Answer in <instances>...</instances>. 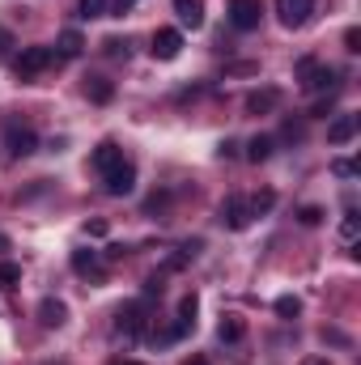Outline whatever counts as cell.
Wrapping results in <instances>:
<instances>
[{
	"label": "cell",
	"instance_id": "obj_9",
	"mask_svg": "<svg viewBox=\"0 0 361 365\" xmlns=\"http://www.w3.org/2000/svg\"><path fill=\"white\" fill-rule=\"evenodd\" d=\"M153 60H179V51H183V34L179 30H158L153 34Z\"/></svg>",
	"mask_w": 361,
	"mask_h": 365
},
{
	"label": "cell",
	"instance_id": "obj_10",
	"mask_svg": "<svg viewBox=\"0 0 361 365\" xmlns=\"http://www.w3.org/2000/svg\"><path fill=\"white\" fill-rule=\"evenodd\" d=\"M39 323H43V327H64V323H68V306H64L60 297H43V302H39Z\"/></svg>",
	"mask_w": 361,
	"mask_h": 365
},
{
	"label": "cell",
	"instance_id": "obj_5",
	"mask_svg": "<svg viewBox=\"0 0 361 365\" xmlns=\"http://www.w3.org/2000/svg\"><path fill=\"white\" fill-rule=\"evenodd\" d=\"M315 13V0H276V17L285 30H302Z\"/></svg>",
	"mask_w": 361,
	"mask_h": 365
},
{
	"label": "cell",
	"instance_id": "obj_3",
	"mask_svg": "<svg viewBox=\"0 0 361 365\" xmlns=\"http://www.w3.org/2000/svg\"><path fill=\"white\" fill-rule=\"evenodd\" d=\"M217 217H221L225 230H247V225H251V204H247V195H225L221 208H217Z\"/></svg>",
	"mask_w": 361,
	"mask_h": 365
},
{
	"label": "cell",
	"instance_id": "obj_17",
	"mask_svg": "<svg viewBox=\"0 0 361 365\" xmlns=\"http://www.w3.org/2000/svg\"><path fill=\"white\" fill-rule=\"evenodd\" d=\"M81 47H86V38H81L77 30H64V34H60V43H56V51H60L64 60H73V56H81Z\"/></svg>",
	"mask_w": 361,
	"mask_h": 365
},
{
	"label": "cell",
	"instance_id": "obj_31",
	"mask_svg": "<svg viewBox=\"0 0 361 365\" xmlns=\"http://www.w3.org/2000/svg\"><path fill=\"white\" fill-rule=\"evenodd\" d=\"M128 4H136V0H115V13H123Z\"/></svg>",
	"mask_w": 361,
	"mask_h": 365
},
{
	"label": "cell",
	"instance_id": "obj_16",
	"mask_svg": "<svg viewBox=\"0 0 361 365\" xmlns=\"http://www.w3.org/2000/svg\"><path fill=\"white\" fill-rule=\"evenodd\" d=\"M276 102H280V93H276V90H260V93H251V98H247V110H251V115H268Z\"/></svg>",
	"mask_w": 361,
	"mask_h": 365
},
{
	"label": "cell",
	"instance_id": "obj_8",
	"mask_svg": "<svg viewBox=\"0 0 361 365\" xmlns=\"http://www.w3.org/2000/svg\"><path fill=\"white\" fill-rule=\"evenodd\" d=\"M115 327H119L123 336H141V331H145V306H141V302H128V306H119V314H115Z\"/></svg>",
	"mask_w": 361,
	"mask_h": 365
},
{
	"label": "cell",
	"instance_id": "obj_32",
	"mask_svg": "<svg viewBox=\"0 0 361 365\" xmlns=\"http://www.w3.org/2000/svg\"><path fill=\"white\" fill-rule=\"evenodd\" d=\"M187 365H208V361H204V357H191V361H187Z\"/></svg>",
	"mask_w": 361,
	"mask_h": 365
},
{
	"label": "cell",
	"instance_id": "obj_2",
	"mask_svg": "<svg viewBox=\"0 0 361 365\" xmlns=\"http://www.w3.org/2000/svg\"><path fill=\"white\" fill-rule=\"evenodd\" d=\"M34 149H39L34 128H26V123H9V128H4V153H9V158H30Z\"/></svg>",
	"mask_w": 361,
	"mask_h": 365
},
{
	"label": "cell",
	"instance_id": "obj_18",
	"mask_svg": "<svg viewBox=\"0 0 361 365\" xmlns=\"http://www.w3.org/2000/svg\"><path fill=\"white\" fill-rule=\"evenodd\" d=\"M268 158H272V136H255V140L247 145V162L260 166V162H268Z\"/></svg>",
	"mask_w": 361,
	"mask_h": 365
},
{
	"label": "cell",
	"instance_id": "obj_11",
	"mask_svg": "<svg viewBox=\"0 0 361 365\" xmlns=\"http://www.w3.org/2000/svg\"><path fill=\"white\" fill-rule=\"evenodd\" d=\"M353 136H357V115H340V119L327 123V140L332 145H349Z\"/></svg>",
	"mask_w": 361,
	"mask_h": 365
},
{
	"label": "cell",
	"instance_id": "obj_20",
	"mask_svg": "<svg viewBox=\"0 0 361 365\" xmlns=\"http://www.w3.org/2000/svg\"><path fill=\"white\" fill-rule=\"evenodd\" d=\"M247 204H251V217H264V212H272V204H276V195H272V191H260V195H251Z\"/></svg>",
	"mask_w": 361,
	"mask_h": 365
},
{
	"label": "cell",
	"instance_id": "obj_22",
	"mask_svg": "<svg viewBox=\"0 0 361 365\" xmlns=\"http://www.w3.org/2000/svg\"><path fill=\"white\" fill-rule=\"evenodd\" d=\"M276 314L280 319H298L302 314V302L298 297H276Z\"/></svg>",
	"mask_w": 361,
	"mask_h": 365
},
{
	"label": "cell",
	"instance_id": "obj_1",
	"mask_svg": "<svg viewBox=\"0 0 361 365\" xmlns=\"http://www.w3.org/2000/svg\"><path fill=\"white\" fill-rule=\"evenodd\" d=\"M51 64H56V51H51V47H26V51L13 60V73H17L21 81H30V77L47 73Z\"/></svg>",
	"mask_w": 361,
	"mask_h": 365
},
{
	"label": "cell",
	"instance_id": "obj_26",
	"mask_svg": "<svg viewBox=\"0 0 361 365\" xmlns=\"http://www.w3.org/2000/svg\"><path fill=\"white\" fill-rule=\"evenodd\" d=\"M106 56H115V60L123 56L128 60V38H106Z\"/></svg>",
	"mask_w": 361,
	"mask_h": 365
},
{
	"label": "cell",
	"instance_id": "obj_28",
	"mask_svg": "<svg viewBox=\"0 0 361 365\" xmlns=\"http://www.w3.org/2000/svg\"><path fill=\"white\" fill-rule=\"evenodd\" d=\"M106 230H111V225H106L102 217H93L90 225H86V234H93V238H106Z\"/></svg>",
	"mask_w": 361,
	"mask_h": 365
},
{
	"label": "cell",
	"instance_id": "obj_13",
	"mask_svg": "<svg viewBox=\"0 0 361 365\" xmlns=\"http://www.w3.org/2000/svg\"><path fill=\"white\" fill-rule=\"evenodd\" d=\"M175 13H179V21L187 30H200L204 26V4L200 0H175Z\"/></svg>",
	"mask_w": 361,
	"mask_h": 365
},
{
	"label": "cell",
	"instance_id": "obj_29",
	"mask_svg": "<svg viewBox=\"0 0 361 365\" xmlns=\"http://www.w3.org/2000/svg\"><path fill=\"white\" fill-rule=\"evenodd\" d=\"M345 47H349V51H361V30H349V34H345Z\"/></svg>",
	"mask_w": 361,
	"mask_h": 365
},
{
	"label": "cell",
	"instance_id": "obj_21",
	"mask_svg": "<svg viewBox=\"0 0 361 365\" xmlns=\"http://www.w3.org/2000/svg\"><path fill=\"white\" fill-rule=\"evenodd\" d=\"M357 230H361V217H357V208H349V212H345V225H340L345 242H357Z\"/></svg>",
	"mask_w": 361,
	"mask_h": 365
},
{
	"label": "cell",
	"instance_id": "obj_23",
	"mask_svg": "<svg viewBox=\"0 0 361 365\" xmlns=\"http://www.w3.org/2000/svg\"><path fill=\"white\" fill-rule=\"evenodd\" d=\"M332 175H336V179H357V162L336 158V162H332Z\"/></svg>",
	"mask_w": 361,
	"mask_h": 365
},
{
	"label": "cell",
	"instance_id": "obj_7",
	"mask_svg": "<svg viewBox=\"0 0 361 365\" xmlns=\"http://www.w3.org/2000/svg\"><path fill=\"white\" fill-rule=\"evenodd\" d=\"M102 182H106V191H111V195H132V191H136V166L123 158L119 166H111V170L102 175Z\"/></svg>",
	"mask_w": 361,
	"mask_h": 365
},
{
	"label": "cell",
	"instance_id": "obj_12",
	"mask_svg": "<svg viewBox=\"0 0 361 365\" xmlns=\"http://www.w3.org/2000/svg\"><path fill=\"white\" fill-rule=\"evenodd\" d=\"M93 170H102V175H106V170H111V166H119V162H123V149H119V145H115V140H102V145H98V149H93Z\"/></svg>",
	"mask_w": 361,
	"mask_h": 365
},
{
	"label": "cell",
	"instance_id": "obj_4",
	"mask_svg": "<svg viewBox=\"0 0 361 365\" xmlns=\"http://www.w3.org/2000/svg\"><path fill=\"white\" fill-rule=\"evenodd\" d=\"M264 0H230V26L234 30H260Z\"/></svg>",
	"mask_w": 361,
	"mask_h": 365
},
{
	"label": "cell",
	"instance_id": "obj_30",
	"mask_svg": "<svg viewBox=\"0 0 361 365\" xmlns=\"http://www.w3.org/2000/svg\"><path fill=\"white\" fill-rule=\"evenodd\" d=\"M9 47H17V43H13V34L0 26V56H9Z\"/></svg>",
	"mask_w": 361,
	"mask_h": 365
},
{
	"label": "cell",
	"instance_id": "obj_15",
	"mask_svg": "<svg viewBox=\"0 0 361 365\" xmlns=\"http://www.w3.org/2000/svg\"><path fill=\"white\" fill-rule=\"evenodd\" d=\"M73 272L102 280V268H98V255H93V251H73Z\"/></svg>",
	"mask_w": 361,
	"mask_h": 365
},
{
	"label": "cell",
	"instance_id": "obj_34",
	"mask_svg": "<svg viewBox=\"0 0 361 365\" xmlns=\"http://www.w3.org/2000/svg\"><path fill=\"white\" fill-rule=\"evenodd\" d=\"M123 365H141V361H123Z\"/></svg>",
	"mask_w": 361,
	"mask_h": 365
},
{
	"label": "cell",
	"instance_id": "obj_25",
	"mask_svg": "<svg viewBox=\"0 0 361 365\" xmlns=\"http://www.w3.org/2000/svg\"><path fill=\"white\" fill-rule=\"evenodd\" d=\"M21 280V268L17 264H0V284H17Z\"/></svg>",
	"mask_w": 361,
	"mask_h": 365
},
{
	"label": "cell",
	"instance_id": "obj_6",
	"mask_svg": "<svg viewBox=\"0 0 361 365\" xmlns=\"http://www.w3.org/2000/svg\"><path fill=\"white\" fill-rule=\"evenodd\" d=\"M298 77H302V90L306 93H319L336 81V73H332L327 64H319V60H302V64H298Z\"/></svg>",
	"mask_w": 361,
	"mask_h": 365
},
{
	"label": "cell",
	"instance_id": "obj_27",
	"mask_svg": "<svg viewBox=\"0 0 361 365\" xmlns=\"http://www.w3.org/2000/svg\"><path fill=\"white\" fill-rule=\"evenodd\" d=\"M298 221H302V225H319V221H323V208H315V204H310V208H302V212H298Z\"/></svg>",
	"mask_w": 361,
	"mask_h": 365
},
{
	"label": "cell",
	"instance_id": "obj_24",
	"mask_svg": "<svg viewBox=\"0 0 361 365\" xmlns=\"http://www.w3.org/2000/svg\"><path fill=\"white\" fill-rule=\"evenodd\" d=\"M81 17H106V0H81Z\"/></svg>",
	"mask_w": 361,
	"mask_h": 365
},
{
	"label": "cell",
	"instance_id": "obj_19",
	"mask_svg": "<svg viewBox=\"0 0 361 365\" xmlns=\"http://www.w3.org/2000/svg\"><path fill=\"white\" fill-rule=\"evenodd\" d=\"M86 93H90L93 102H111V81H106V77H86Z\"/></svg>",
	"mask_w": 361,
	"mask_h": 365
},
{
	"label": "cell",
	"instance_id": "obj_14",
	"mask_svg": "<svg viewBox=\"0 0 361 365\" xmlns=\"http://www.w3.org/2000/svg\"><path fill=\"white\" fill-rule=\"evenodd\" d=\"M217 336H221L225 344H238V340L247 336V323H243L238 314H221V323H217Z\"/></svg>",
	"mask_w": 361,
	"mask_h": 365
},
{
	"label": "cell",
	"instance_id": "obj_33",
	"mask_svg": "<svg viewBox=\"0 0 361 365\" xmlns=\"http://www.w3.org/2000/svg\"><path fill=\"white\" fill-rule=\"evenodd\" d=\"M306 365H327V361H323V357H310V361H306Z\"/></svg>",
	"mask_w": 361,
	"mask_h": 365
}]
</instances>
